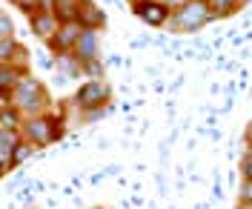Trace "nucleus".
I'll return each instance as SVG.
<instances>
[{
    "instance_id": "obj_4",
    "label": "nucleus",
    "mask_w": 252,
    "mask_h": 209,
    "mask_svg": "<svg viewBox=\"0 0 252 209\" xmlns=\"http://www.w3.org/2000/svg\"><path fill=\"white\" fill-rule=\"evenodd\" d=\"M109 97H112L109 83L89 81V83H83V86L78 89V95H75V106L83 109V112H97V109H103V106L109 103Z\"/></svg>"
},
{
    "instance_id": "obj_8",
    "label": "nucleus",
    "mask_w": 252,
    "mask_h": 209,
    "mask_svg": "<svg viewBox=\"0 0 252 209\" xmlns=\"http://www.w3.org/2000/svg\"><path fill=\"white\" fill-rule=\"evenodd\" d=\"M61 29V17L55 15V12H34L32 15V32L37 34V37H43V40H52L55 34Z\"/></svg>"
},
{
    "instance_id": "obj_2",
    "label": "nucleus",
    "mask_w": 252,
    "mask_h": 209,
    "mask_svg": "<svg viewBox=\"0 0 252 209\" xmlns=\"http://www.w3.org/2000/svg\"><path fill=\"white\" fill-rule=\"evenodd\" d=\"M212 20H215V15H212L206 0H189L187 6H181L178 12L169 15L166 26L172 32H195V29H204L206 23H212Z\"/></svg>"
},
{
    "instance_id": "obj_15",
    "label": "nucleus",
    "mask_w": 252,
    "mask_h": 209,
    "mask_svg": "<svg viewBox=\"0 0 252 209\" xmlns=\"http://www.w3.org/2000/svg\"><path fill=\"white\" fill-rule=\"evenodd\" d=\"M12 32H15V23H12V17L0 12V40H3V37H12Z\"/></svg>"
},
{
    "instance_id": "obj_5",
    "label": "nucleus",
    "mask_w": 252,
    "mask_h": 209,
    "mask_svg": "<svg viewBox=\"0 0 252 209\" xmlns=\"http://www.w3.org/2000/svg\"><path fill=\"white\" fill-rule=\"evenodd\" d=\"M80 34H83V26H80V20H69V23H61L58 34L49 40V49H52L55 55L66 58V55H72V52H75V43L80 40Z\"/></svg>"
},
{
    "instance_id": "obj_7",
    "label": "nucleus",
    "mask_w": 252,
    "mask_h": 209,
    "mask_svg": "<svg viewBox=\"0 0 252 209\" xmlns=\"http://www.w3.org/2000/svg\"><path fill=\"white\" fill-rule=\"evenodd\" d=\"M97 49H100V43H97V32H94V29H83L80 40L75 43L72 58H75L80 66H86V63H92V60H97Z\"/></svg>"
},
{
    "instance_id": "obj_18",
    "label": "nucleus",
    "mask_w": 252,
    "mask_h": 209,
    "mask_svg": "<svg viewBox=\"0 0 252 209\" xmlns=\"http://www.w3.org/2000/svg\"><path fill=\"white\" fill-rule=\"evenodd\" d=\"M247 144H250V149H252V120H250V126H247Z\"/></svg>"
},
{
    "instance_id": "obj_14",
    "label": "nucleus",
    "mask_w": 252,
    "mask_h": 209,
    "mask_svg": "<svg viewBox=\"0 0 252 209\" xmlns=\"http://www.w3.org/2000/svg\"><path fill=\"white\" fill-rule=\"evenodd\" d=\"M238 204L241 207H252V180H244L238 189Z\"/></svg>"
},
{
    "instance_id": "obj_13",
    "label": "nucleus",
    "mask_w": 252,
    "mask_h": 209,
    "mask_svg": "<svg viewBox=\"0 0 252 209\" xmlns=\"http://www.w3.org/2000/svg\"><path fill=\"white\" fill-rule=\"evenodd\" d=\"M32 152H34V146L29 144V141H17V146H15V152H12V166H17V163H23L26 158H29Z\"/></svg>"
},
{
    "instance_id": "obj_1",
    "label": "nucleus",
    "mask_w": 252,
    "mask_h": 209,
    "mask_svg": "<svg viewBox=\"0 0 252 209\" xmlns=\"http://www.w3.org/2000/svg\"><path fill=\"white\" fill-rule=\"evenodd\" d=\"M61 120L63 118H55V115H29L23 120V126H20V135L32 146H49L63 135Z\"/></svg>"
},
{
    "instance_id": "obj_9",
    "label": "nucleus",
    "mask_w": 252,
    "mask_h": 209,
    "mask_svg": "<svg viewBox=\"0 0 252 209\" xmlns=\"http://www.w3.org/2000/svg\"><path fill=\"white\" fill-rule=\"evenodd\" d=\"M78 20H80V26H83V29H94V32L106 26V15L100 12V6H94L92 0H80Z\"/></svg>"
},
{
    "instance_id": "obj_3",
    "label": "nucleus",
    "mask_w": 252,
    "mask_h": 209,
    "mask_svg": "<svg viewBox=\"0 0 252 209\" xmlns=\"http://www.w3.org/2000/svg\"><path fill=\"white\" fill-rule=\"evenodd\" d=\"M12 103L20 112L37 115L49 103V97H46V89L40 86V81H34L32 75H23L20 83L15 86V92H12Z\"/></svg>"
},
{
    "instance_id": "obj_11",
    "label": "nucleus",
    "mask_w": 252,
    "mask_h": 209,
    "mask_svg": "<svg viewBox=\"0 0 252 209\" xmlns=\"http://www.w3.org/2000/svg\"><path fill=\"white\" fill-rule=\"evenodd\" d=\"M20 109L15 103H3L0 106V129H12V132H20Z\"/></svg>"
},
{
    "instance_id": "obj_16",
    "label": "nucleus",
    "mask_w": 252,
    "mask_h": 209,
    "mask_svg": "<svg viewBox=\"0 0 252 209\" xmlns=\"http://www.w3.org/2000/svg\"><path fill=\"white\" fill-rule=\"evenodd\" d=\"M12 3H15V6H20V9H23V12H26V15H34V12H40V6H37V0H12Z\"/></svg>"
},
{
    "instance_id": "obj_10",
    "label": "nucleus",
    "mask_w": 252,
    "mask_h": 209,
    "mask_svg": "<svg viewBox=\"0 0 252 209\" xmlns=\"http://www.w3.org/2000/svg\"><path fill=\"white\" fill-rule=\"evenodd\" d=\"M26 72H20L17 66L12 63H0V97L9 103L12 100V92H15V86L20 83V78H23Z\"/></svg>"
},
{
    "instance_id": "obj_17",
    "label": "nucleus",
    "mask_w": 252,
    "mask_h": 209,
    "mask_svg": "<svg viewBox=\"0 0 252 209\" xmlns=\"http://www.w3.org/2000/svg\"><path fill=\"white\" fill-rule=\"evenodd\" d=\"M241 175H244V180H252V158H250V155H244V163H241Z\"/></svg>"
},
{
    "instance_id": "obj_12",
    "label": "nucleus",
    "mask_w": 252,
    "mask_h": 209,
    "mask_svg": "<svg viewBox=\"0 0 252 209\" xmlns=\"http://www.w3.org/2000/svg\"><path fill=\"white\" fill-rule=\"evenodd\" d=\"M209 3V9H212V15H215V20L218 17H229L238 12V6L244 3V0H206Z\"/></svg>"
},
{
    "instance_id": "obj_6",
    "label": "nucleus",
    "mask_w": 252,
    "mask_h": 209,
    "mask_svg": "<svg viewBox=\"0 0 252 209\" xmlns=\"http://www.w3.org/2000/svg\"><path fill=\"white\" fill-rule=\"evenodd\" d=\"M135 15L141 17L143 23H149V26H166L172 9L163 0H141V3H135Z\"/></svg>"
}]
</instances>
